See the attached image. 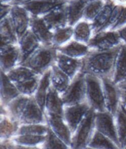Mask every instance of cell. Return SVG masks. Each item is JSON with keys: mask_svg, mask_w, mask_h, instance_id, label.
Returning a JSON list of instances; mask_svg holds the SVG:
<instances>
[{"mask_svg": "<svg viewBox=\"0 0 126 149\" xmlns=\"http://www.w3.org/2000/svg\"><path fill=\"white\" fill-rule=\"evenodd\" d=\"M120 46L106 51L92 50L83 58L81 72L99 78H112Z\"/></svg>", "mask_w": 126, "mask_h": 149, "instance_id": "6da1fadb", "label": "cell"}, {"mask_svg": "<svg viewBox=\"0 0 126 149\" xmlns=\"http://www.w3.org/2000/svg\"><path fill=\"white\" fill-rule=\"evenodd\" d=\"M57 48L54 46L41 45L33 54L21 65L25 66L42 75L55 63Z\"/></svg>", "mask_w": 126, "mask_h": 149, "instance_id": "7a4b0ae2", "label": "cell"}, {"mask_svg": "<svg viewBox=\"0 0 126 149\" xmlns=\"http://www.w3.org/2000/svg\"><path fill=\"white\" fill-rule=\"evenodd\" d=\"M86 101L91 109L97 111L106 110L102 79L91 74H86Z\"/></svg>", "mask_w": 126, "mask_h": 149, "instance_id": "3957f363", "label": "cell"}, {"mask_svg": "<svg viewBox=\"0 0 126 149\" xmlns=\"http://www.w3.org/2000/svg\"><path fill=\"white\" fill-rule=\"evenodd\" d=\"M96 111L90 109L84 119L72 134L71 148H87L95 132Z\"/></svg>", "mask_w": 126, "mask_h": 149, "instance_id": "277c9868", "label": "cell"}, {"mask_svg": "<svg viewBox=\"0 0 126 149\" xmlns=\"http://www.w3.org/2000/svg\"><path fill=\"white\" fill-rule=\"evenodd\" d=\"M65 106L77 104L86 101V74L80 72L72 80L70 86L61 95Z\"/></svg>", "mask_w": 126, "mask_h": 149, "instance_id": "5b68a950", "label": "cell"}, {"mask_svg": "<svg viewBox=\"0 0 126 149\" xmlns=\"http://www.w3.org/2000/svg\"><path fill=\"white\" fill-rule=\"evenodd\" d=\"M121 44L122 41L117 30H106L94 34L88 45L92 50L106 51L114 49Z\"/></svg>", "mask_w": 126, "mask_h": 149, "instance_id": "8992f818", "label": "cell"}, {"mask_svg": "<svg viewBox=\"0 0 126 149\" xmlns=\"http://www.w3.org/2000/svg\"><path fill=\"white\" fill-rule=\"evenodd\" d=\"M95 129L106 135L120 148L115 117L108 111H97L95 114Z\"/></svg>", "mask_w": 126, "mask_h": 149, "instance_id": "52a82bcc", "label": "cell"}, {"mask_svg": "<svg viewBox=\"0 0 126 149\" xmlns=\"http://www.w3.org/2000/svg\"><path fill=\"white\" fill-rule=\"evenodd\" d=\"M90 109L91 107L87 101L77 104L65 106L63 117L71 129L72 134L81 123Z\"/></svg>", "mask_w": 126, "mask_h": 149, "instance_id": "ba28073f", "label": "cell"}, {"mask_svg": "<svg viewBox=\"0 0 126 149\" xmlns=\"http://www.w3.org/2000/svg\"><path fill=\"white\" fill-rule=\"evenodd\" d=\"M21 52L19 44L1 45L0 69L5 73L20 64Z\"/></svg>", "mask_w": 126, "mask_h": 149, "instance_id": "9c48e42d", "label": "cell"}, {"mask_svg": "<svg viewBox=\"0 0 126 149\" xmlns=\"http://www.w3.org/2000/svg\"><path fill=\"white\" fill-rule=\"evenodd\" d=\"M106 110L114 117L120 106V89L111 78H101Z\"/></svg>", "mask_w": 126, "mask_h": 149, "instance_id": "30bf717a", "label": "cell"}, {"mask_svg": "<svg viewBox=\"0 0 126 149\" xmlns=\"http://www.w3.org/2000/svg\"><path fill=\"white\" fill-rule=\"evenodd\" d=\"M10 17L19 40L30 29L31 14L24 6L13 5Z\"/></svg>", "mask_w": 126, "mask_h": 149, "instance_id": "8fae6325", "label": "cell"}, {"mask_svg": "<svg viewBox=\"0 0 126 149\" xmlns=\"http://www.w3.org/2000/svg\"><path fill=\"white\" fill-rule=\"evenodd\" d=\"M21 124L47 123L46 114L38 104L34 95L30 96L19 120Z\"/></svg>", "mask_w": 126, "mask_h": 149, "instance_id": "7c38bea8", "label": "cell"}, {"mask_svg": "<svg viewBox=\"0 0 126 149\" xmlns=\"http://www.w3.org/2000/svg\"><path fill=\"white\" fill-rule=\"evenodd\" d=\"M46 114L47 123L52 130V132L61 138L68 146L71 148L72 132L69 125L65 121L63 116L52 114Z\"/></svg>", "mask_w": 126, "mask_h": 149, "instance_id": "4fadbf2b", "label": "cell"}, {"mask_svg": "<svg viewBox=\"0 0 126 149\" xmlns=\"http://www.w3.org/2000/svg\"><path fill=\"white\" fill-rule=\"evenodd\" d=\"M67 2L68 0H31L22 6L32 16L42 17L53 10L66 5Z\"/></svg>", "mask_w": 126, "mask_h": 149, "instance_id": "5bb4252c", "label": "cell"}, {"mask_svg": "<svg viewBox=\"0 0 126 149\" xmlns=\"http://www.w3.org/2000/svg\"><path fill=\"white\" fill-rule=\"evenodd\" d=\"M30 29L38 38L41 45L53 46L52 45L53 31L49 28L42 17L31 15Z\"/></svg>", "mask_w": 126, "mask_h": 149, "instance_id": "9a60e30c", "label": "cell"}, {"mask_svg": "<svg viewBox=\"0 0 126 149\" xmlns=\"http://www.w3.org/2000/svg\"><path fill=\"white\" fill-rule=\"evenodd\" d=\"M55 64L72 80L80 72H81L83 59L70 57L57 50Z\"/></svg>", "mask_w": 126, "mask_h": 149, "instance_id": "2e32d148", "label": "cell"}, {"mask_svg": "<svg viewBox=\"0 0 126 149\" xmlns=\"http://www.w3.org/2000/svg\"><path fill=\"white\" fill-rule=\"evenodd\" d=\"M0 102L2 106H7L22 94L6 73L2 70L0 71Z\"/></svg>", "mask_w": 126, "mask_h": 149, "instance_id": "e0dca14e", "label": "cell"}, {"mask_svg": "<svg viewBox=\"0 0 126 149\" xmlns=\"http://www.w3.org/2000/svg\"><path fill=\"white\" fill-rule=\"evenodd\" d=\"M41 45V44L38 38L33 34L31 30L29 29L27 33L19 40V46L21 52L20 64L24 63Z\"/></svg>", "mask_w": 126, "mask_h": 149, "instance_id": "ac0fdd59", "label": "cell"}, {"mask_svg": "<svg viewBox=\"0 0 126 149\" xmlns=\"http://www.w3.org/2000/svg\"><path fill=\"white\" fill-rule=\"evenodd\" d=\"M91 1V0H68L66 5L68 25L74 26L84 19L86 8Z\"/></svg>", "mask_w": 126, "mask_h": 149, "instance_id": "d6986e66", "label": "cell"}, {"mask_svg": "<svg viewBox=\"0 0 126 149\" xmlns=\"http://www.w3.org/2000/svg\"><path fill=\"white\" fill-rule=\"evenodd\" d=\"M57 50L70 57L83 59L91 52V49L87 44L72 39L63 46L57 48Z\"/></svg>", "mask_w": 126, "mask_h": 149, "instance_id": "ffe728a7", "label": "cell"}, {"mask_svg": "<svg viewBox=\"0 0 126 149\" xmlns=\"http://www.w3.org/2000/svg\"><path fill=\"white\" fill-rule=\"evenodd\" d=\"M66 5L53 10L42 16L46 24L51 30H57L68 25V17Z\"/></svg>", "mask_w": 126, "mask_h": 149, "instance_id": "44dd1931", "label": "cell"}, {"mask_svg": "<svg viewBox=\"0 0 126 149\" xmlns=\"http://www.w3.org/2000/svg\"><path fill=\"white\" fill-rule=\"evenodd\" d=\"M115 5L113 2H106L103 8L91 22L94 34L102 30H108L112 13Z\"/></svg>", "mask_w": 126, "mask_h": 149, "instance_id": "7402d4cb", "label": "cell"}, {"mask_svg": "<svg viewBox=\"0 0 126 149\" xmlns=\"http://www.w3.org/2000/svg\"><path fill=\"white\" fill-rule=\"evenodd\" d=\"M64 107L61 95L50 86L46 99L45 113L63 116Z\"/></svg>", "mask_w": 126, "mask_h": 149, "instance_id": "603a6c76", "label": "cell"}, {"mask_svg": "<svg viewBox=\"0 0 126 149\" xmlns=\"http://www.w3.org/2000/svg\"><path fill=\"white\" fill-rule=\"evenodd\" d=\"M111 79L117 85L126 81V45L123 43L120 46Z\"/></svg>", "mask_w": 126, "mask_h": 149, "instance_id": "cb8c5ba5", "label": "cell"}, {"mask_svg": "<svg viewBox=\"0 0 126 149\" xmlns=\"http://www.w3.org/2000/svg\"><path fill=\"white\" fill-rule=\"evenodd\" d=\"M6 74L16 86L28 82L37 75H39L28 67L21 64L10 70L6 73Z\"/></svg>", "mask_w": 126, "mask_h": 149, "instance_id": "d4e9b609", "label": "cell"}, {"mask_svg": "<svg viewBox=\"0 0 126 149\" xmlns=\"http://www.w3.org/2000/svg\"><path fill=\"white\" fill-rule=\"evenodd\" d=\"M71 81V78L63 71H61L57 67V65L54 64L51 67V86L59 94L62 95L66 90L68 86H70Z\"/></svg>", "mask_w": 126, "mask_h": 149, "instance_id": "484cf974", "label": "cell"}, {"mask_svg": "<svg viewBox=\"0 0 126 149\" xmlns=\"http://www.w3.org/2000/svg\"><path fill=\"white\" fill-rule=\"evenodd\" d=\"M0 38L1 45L19 44V38L10 15L4 19H0Z\"/></svg>", "mask_w": 126, "mask_h": 149, "instance_id": "4316f807", "label": "cell"}, {"mask_svg": "<svg viewBox=\"0 0 126 149\" xmlns=\"http://www.w3.org/2000/svg\"><path fill=\"white\" fill-rule=\"evenodd\" d=\"M50 74L51 68L41 75L40 78L38 86L36 91L35 95H34L36 100L44 112H45L46 99H47V96L49 88L51 86Z\"/></svg>", "mask_w": 126, "mask_h": 149, "instance_id": "83f0119b", "label": "cell"}, {"mask_svg": "<svg viewBox=\"0 0 126 149\" xmlns=\"http://www.w3.org/2000/svg\"><path fill=\"white\" fill-rule=\"evenodd\" d=\"M94 31L91 22L83 19L73 26V39L87 44L93 36Z\"/></svg>", "mask_w": 126, "mask_h": 149, "instance_id": "f1b7e54d", "label": "cell"}, {"mask_svg": "<svg viewBox=\"0 0 126 149\" xmlns=\"http://www.w3.org/2000/svg\"><path fill=\"white\" fill-rule=\"evenodd\" d=\"M12 139L17 146V148H41L44 143L46 135L18 134Z\"/></svg>", "mask_w": 126, "mask_h": 149, "instance_id": "f546056e", "label": "cell"}, {"mask_svg": "<svg viewBox=\"0 0 126 149\" xmlns=\"http://www.w3.org/2000/svg\"><path fill=\"white\" fill-rule=\"evenodd\" d=\"M30 97V96L20 95L16 98L12 100L8 106H5L7 110V115L13 120L19 123L22 112L24 111V107L28 102Z\"/></svg>", "mask_w": 126, "mask_h": 149, "instance_id": "4dcf8cb0", "label": "cell"}, {"mask_svg": "<svg viewBox=\"0 0 126 149\" xmlns=\"http://www.w3.org/2000/svg\"><path fill=\"white\" fill-rule=\"evenodd\" d=\"M19 125V122L8 115H0V140L12 139L17 134Z\"/></svg>", "mask_w": 126, "mask_h": 149, "instance_id": "1f68e13d", "label": "cell"}, {"mask_svg": "<svg viewBox=\"0 0 126 149\" xmlns=\"http://www.w3.org/2000/svg\"><path fill=\"white\" fill-rule=\"evenodd\" d=\"M87 148L92 149H118L119 146L106 135L95 130Z\"/></svg>", "mask_w": 126, "mask_h": 149, "instance_id": "d6a6232c", "label": "cell"}, {"mask_svg": "<svg viewBox=\"0 0 126 149\" xmlns=\"http://www.w3.org/2000/svg\"><path fill=\"white\" fill-rule=\"evenodd\" d=\"M115 122L120 148L123 149L126 146V111L121 106L115 115Z\"/></svg>", "mask_w": 126, "mask_h": 149, "instance_id": "836d02e7", "label": "cell"}, {"mask_svg": "<svg viewBox=\"0 0 126 149\" xmlns=\"http://www.w3.org/2000/svg\"><path fill=\"white\" fill-rule=\"evenodd\" d=\"M73 39V26L67 25L53 31L52 45L58 48Z\"/></svg>", "mask_w": 126, "mask_h": 149, "instance_id": "e575fe53", "label": "cell"}, {"mask_svg": "<svg viewBox=\"0 0 126 149\" xmlns=\"http://www.w3.org/2000/svg\"><path fill=\"white\" fill-rule=\"evenodd\" d=\"M49 130L47 123L21 124L18 129L17 134L46 135Z\"/></svg>", "mask_w": 126, "mask_h": 149, "instance_id": "d590c367", "label": "cell"}, {"mask_svg": "<svg viewBox=\"0 0 126 149\" xmlns=\"http://www.w3.org/2000/svg\"><path fill=\"white\" fill-rule=\"evenodd\" d=\"M41 148L46 149H65L70 148L63 140L57 136L52 129L49 127L47 134H46V139L44 143L41 146Z\"/></svg>", "mask_w": 126, "mask_h": 149, "instance_id": "8d00e7d4", "label": "cell"}, {"mask_svg": "<svg viewBox=\"0 0 126 149\" xmlns=\"http://www.w3.org/2000/svg\"><path fill=\"white\" fill-rule=\"evenodd\" d=\"M106 2L104 0H91L86 8L84 19L91 22L103 8Z\"/></svg>", "mask_w": 126, "mask_h": 149, "instance_id": "74e56055", "label": "cell"}, {"mask_svg": "<svg viewBox=\"0 0 126 149\" xmlns=\"http://www.w3.org/2000/svg\"><path fill=\"white\" fill-rule=\"evenodd\" d=\"M126 25V6L123 7V10H122L121 13H120V16H119L118 19H117V22L113 25V28L111 30H117L118 29L121 28V27H124Z\"/></svg>", "mask_w": 126, "mask_h": 149, "instance_id": "f35d334b", "label": "cell"}, {"mask_svg": "<svg viewBox=\"0 0 126 149\" xmlns=\"http://www.w3.org/2000/svg\"><path fill=\"white\" fill-rule=\"evenodd\" d=\"M13 5L8 3H1L0 7V19H4L6 16H8L10 13Z\"/></svg>", "mask_w": 126, "mask_h": 149, "instance_id": "ab89813d", "label": "cell"}, {"mask_svg": "<svg viewBox=\"0 0 126 149\" xmlns=\"http://www.w3.org/2000/svg\"><path fill=\"white\" fill-rule=\"evenodd\" d=\"M0 148L1 149H13L17 148V146L13 139L0 140Z\"/></svg>", "mask_w": 126, "mask_h": 149, "instance_id": "60d3db41", "label": "cell"}, {"mask_svg": "<svg viewBox=\"0 0 126 149\" xmlns=\"http://www.w3.org/2000/svg\"><path fill=\"white\" fill-rule=\"evenodd\" d=\"M120 87V86H119ZM120 106L126 111V89L120 88Z\"/></svg>", "mask_w": 126, "mask_h": 149, "instance_id": "b9f144b4", "label": "cell"}, {"mask_svg": "<svg viewBox=\"0 0 126 149\" xmlns=\"http://www.w3.org/2000/svg\"><path fill=\"white\" fill-rule=\"evenodd\" d=\"M120 36V38L122 41V43L126 45V25L117 30Z\"/></svg>", "mask_w": 126, "mask_h": 149, "instance_id": "7bdbcfd3", "label": "cell"}, {"mask_svg": "<svg viewBox=\"0 0 126 149\" xmlns=\"http://www.w3.org/2000/svg\"><path fill=\"white\" fill-rule=\"evenodd\" d=\"M31 0H13V2H12V5H24V4L27 3V2H30Z\"/></svg>", "mask_w": 126, "mask_h": 149, "instance_id": "ee69618b", "label": "cell"}, {"mask_svg": "<svg viewBox=\"0 0 126 149\" xmlns=\"http://www.w3.org/2000/svg\"><path fill=\"white\" fill-rule=\"evenodd\" d=\"M112 2L115 5H120L123 7L126 6V0H112Z\"/></svg>", "mask_w": 126, "mask_h": 149, "instance_id": "f6af8a7d", "label": "cell"}, {"mask_svg": "<svg viewBox=\"0 0 126 149\" xmlns=\"http://www.w3.org/2000/svg\"><path fill=\"white\" fill-rule=\"evenodd\" d=\"M12 2H13V0H0V2H1V3L11 4Z\"/></svg>", "mask_w": 126, "mask_h": 149, "instance_id": "bcb514c9", "label": "cell"}, {"mask_svg": "<svg viewBox=\"0 0 126 149\" xmlns=\"http://www.w3.org/2000/svg\"><path fill=\"white\" fill-rule=\"evenodd\" d=\"M118 86H120V88H124V89H126V81H125V82H123V83H122V84H119Z\"/></svg>", "mask_w": 126, "mask_h": 149, "instance_id": "7dc6e473", "label": "cell"}, {"mask_svg": "<svg viewBox=\"0 0 126 149\" xmlns=\"http://www.w3.org/2000/svg\"><path fill=\"white\" fill-rule=\"evenodd\" d=\"M105 2H112V0H104Z\"/></svg>", "mask_w": 126, "mask_h": 149, "instance_id": "c3c4849f", "label": "cell"}, {"mask_svg": "<svg viewBox=\"0 0 126 149\" xmlns=\"http://www.w3.org/2000/svg\"><path fill=\"white\" fill-rule=\"evenodd\" d=\"M124 149H126V146H125V148Z\"/></svg>", "mask_w": 126, "mask_h": 149, "instance_id": "681fc988", "label": "cell"}]
</instances>
